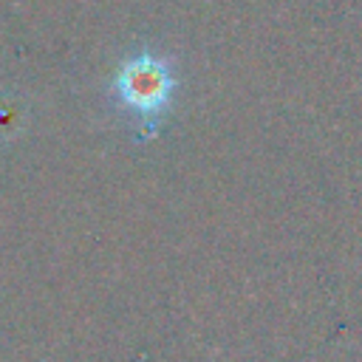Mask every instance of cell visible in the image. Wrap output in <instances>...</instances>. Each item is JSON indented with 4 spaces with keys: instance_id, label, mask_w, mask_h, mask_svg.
<instances>
[{
    "instance_id": "1",
    "label": "cell",
    "mask_w": 362,
    "mask_h": 362,
    "mask_svg": "<svg viewBox=\"0 0 362 362\" xmlns=\"http://www.w3.org/2000/svg\"><path fill=\"white\" fill-rule=\"evenodd\" d=\"M175 88L178 82L173 59L156 51H136L119 59L110 79V96L116 107L139 124L141 139L158 133V124L173 105Z\"/></svg>"
}]
</instances>
